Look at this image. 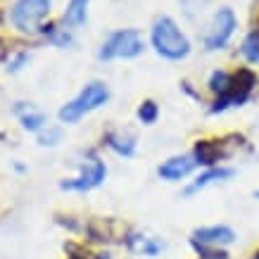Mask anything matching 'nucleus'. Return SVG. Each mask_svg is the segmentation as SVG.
Listing matches in <instances>:
<instances>
[{
	"instance_id": "1",
	"label": "nucleus",
	"mask_w": 259,
	"mask_h": 259,
	"mask_svg": "<svg viewBox=\"0 0 259 259\" xmlns=\"http://www.w3.org/2000/svg\"><path fill=\"white\" fill-rule=\"evenodd\" d=\"M150 40H152V48L157 50V55H162L164 60L179 62V60L190 55V40L186 38V33L181 31L179 24L174 22L171 17L155 19L152 31H150Z\"/></svg>"
},
{
	"instance_id": "2",
	"label": "nucleus",
	"mask_w": 259,
	"mask_h": 259,
	"mask_svg": "<svg viewBox=\"0 0 259 259\" xmlns=\"http://www.w3.org/2000/svg\"><path fill=\"white\" fill-rule=\"evenodd\" d=\"M107 100H110V88L100 83V81H93L60 110V121L62 124H76L79 119H83L86 114L102 107Z\"/></svg>"
},
{
	"instance_id": "3",
	"label": "nucleus",
	"mask_w": 259,
	"mask_h": 259,
	"mask_svg": "<svg viewBox=\"0 0 259 259\" xmlns=\"http://www.w3.org/2000/svg\"><path fill=\"white\" fill-rule=\"evenodd\" d=\"M254 88H257V74L250 67H240V69L233 71V79H231V86H228L226 93L214 98L209 112L219 114V112H226L228 107H240L252 98Z\"/></svg>"
},
{
	"instance_id": "4",
	"label": "nucleus",
	"mask_w": 259,
	"mask_h": 259,
	"mask_svg": "<svg viewBox=\"0 0 259 259\" xmlns=\"http://www.w3.org/2000/svg\"><path fill=\"white\" fill-rule=\"evenodd\" d=\"M145 50V43H143V36L136 29H121V31H114L110 38L105 40L98 50V57L100 60H134V57L143 55Z\"/></svg>"
},
{
	"instance_id": "5",
	"label": "nucleus",
	"mask_w": 259,
	"mask_h": 259,
	"mask_svg": "<svg viewBox=\"0 0 259 259\" xmlns=\"http://www.w3.org/2000/svg\"><path fill=\"white\" fill-rule=\"evenodd\" d=\"M48 15H50V0H17L12 5V24L24 33L40 31Z\"/></svg>"
},
{
	"instance_id": "6",
	"label": "nucleus",
	"mask_w": 259,
	"mask_h": 259,
	"mask_svg": "<svg viewBox=\"0 0 259 259\" xmlns=\"http://www.w3.org/2000/svg\"><path fill=\"white\" fill-rule=\"evenodd\" d=\"M105 176H107V166H105V162H102L100 157L91 155V157L81 164L79 176H74V179H64L60 186H62V190L86 193V190L98 188L102 181H105Z\"/></svg>"
},
{
	"instance_id": "7",
	"label": "nucleus",
	"mask_w": 259,
	"mask_h": 259,
	"mask_svg": "<svg viewBox=\"0 0 259 259\" xmlns=\"http://www.w3.org/2000/svg\"><path fill=\"white\" fill-rule=\"evenodd\" d=\"M238 29V19L231 8H221L217 15L212 17L209 31L204 36V48L207 50H221L228 46V40L233 38V33Z\"/></svg>"
},
{
	"instance_id": "8",
	"label": "nucleus",
	"mask_w": 259,
	"mask_h": 259,
	"mask_svg": "<svg viewBox=\"0 0 259 259\" xmlns=\"http://www.w3.org/2000/svg\"><path fill=\"white\" fill-rule=\"evenodd\" d=\"M236 240V231L231 226H204L197 228L193 238H190V245L195 247V252L200 250H224L226 245H231Z\"/></svg>"
},
{
	"instance_id": "9",
	"label": "nucleus",
	"mask_w": 259,
	"mask_h": 259,
	"mask_svg": "<svg viewBox=\"0 0 259 259\" xmlns=\"http://www.w3.org/2000/svg\"><path fill=\"white\" fill-rule=\"evenodd\" d=\"M228 155H231V150L226 148V138H202L193 148V157H195L197 166H207V169L224 162Z\"/></svg>"
},
{
	"instance_id": "10",
	"label": "nucleus",
	"mask_w": 259,
	"mask_h": 259,
	"mask_svg": "<svg viewBox=\"0 0 259 259\" xmlns=\"http://www.w3.org/2000/svg\"><path fill=\"white\" fill-rule=\"evenodd\" d=\"M195 166H197V162L193 155H176V157L166 159L164 164H159L157 174H159V179H164V181H181V179H186L188 174H193Z\"/></svg>"
},
{
	"instance_id": "11",
	"label": "nucleus",
	"mask_w": 259,
	"mask_h": 259,
	"mask_svg": "<svg viewBox=\"0 0 259 259\" xmlns=\"http://www.w3.org/2000/svg\"><path fill=\"white\" fill-rule=\"evenodd\" d=\"M233 169H228V166H212V169H207L204 174H200L193 183H190L188 188L183 190L186 195H193V193H197V190H202L207 188V186H212V183H217V181H226L233 176Z\"/></svg>"
},
{
	"instance_id": "12",
	"label": "nucleus",
	"mask_w": 259,
	"mask_h": 259,
	"mask_svg": "<svg viewBox=\"0 0 259 259\" xmlns=\"http://www.w3.org/2000/svg\"><path fill=\"white\" fill-rule=\"evenodd\" d=\"M88 3L91 0H69V5L62 15L64 29H79L88 19Z\"/></svg>"
},
{
	"instance_id": "13",
	"label": "nucleus",
	"mask_w": 259,
	"mask_h": 259,
	"mask_svg": "<svg viewBox=\"0 0 259 259\" xmlns=\"http://www.w3.org/2000/svg\"><path fill=\"white\" fill-rule=\"evenodd\" d=\"M105 141V145L110 150H114L117 155H121V157H131L136 152V138L131 134H119V131H110V134L102 138Z\"/></svg>"
},
{
	"instance_id": "14",
	"label": "nucleus",
	"mask_w": 259,
	"mask_h": 259,
	"mask_svg": "<svg viewBox=\"0 0 259 259\" xmlns=\"http://www.w3.org/2000/svg\"><path fill=\"white\" fill-rule=\"evenodd\" d=\"M17 112H19V121H22V126L26 128V131H43L48 124V119L43 112L33 110V107H29L26 102H24V107H17Z\"/></svg>"
},
{
	"instance_id": "15",
	"label": "nucleus",
	"mask_w": 259,
	"mask_h": 259,
	"mask_svg": "<svg viewBox=\"0 0 259 259\" xmlns=\"http://www.w3.org/2000/svg\"><path fill=\"white\" fill-rule=\"evenodd\" d=\"M128 245L134 250L148 254V257H155V254H159V252L164 250V243H159L155 238H145V236H131L128 238Z\"/></svg>"
},
{
	"instance_id": "16",
	"label": "nucleus",
	"mask_w": 259,
	"mask_h": 259,
	"mask_svg": "<svg viewBox=\"0 0 259 259\" xmlns=\"http://www.w3.org/2000/svg\"><path fill=\"white\" fill-rule=\"evenodd\" d=\"M231 79H233V71L217 69L212 76H209V81H207V88H209L214 95H224L228 91V86H231Z\"/></svg>"
},
{
	"instance_id": "17",
	"label": "nucleus",
	"mask_w": 259,
	"mask_h": 259,
	"mask_svg": "<svg viewBox=\"0 0 259 259\" xmlns=\"http://www.w3.org/2000/svg\"><path fill=\"white\" fill-rule=\"evenodd\" d=\"M240 53H243V57L247 60V62L259 64V31H257V29H254V31H252L250 36L243 40Z\"/></svg>"
},
{
	"instance_id": "18",
	"label": "nucleus",
	"mask_w": 259,
	"mask_h": 259,
	"mask_svg": "<svg viewBox=\"0 0 259 259\" xmlns=\"http://www.w3.org/2000/svg\"><path fill=\"white\" fill-rule=\"evenodd\" d=\"M157 117H159V107L155 100H143L141 105H138V119H141L145 126L155 124Z\"/></svg>"
},
{
	"instance_id": "19",
	"label": "nucleus",
	"mask_w": 259,
	"mask_h": 259,
	"mask_svg": "<svg viewBox=\"0 0 259 259\" xmlns=\"http://www.w3.org/2000/svg\"><path fill=\"white\" fill-rule=\"evenodd\" d=\"M62 141V128H48V131H43L38 138V143L43 145V148H53V145H57V143Z\"/></svg>"
},
{
	"instance_id": "20",
	"label": "nucleus",
	"mask_w": 259,
	"mask_h": 259,
	"mask_svg": "<svg viewBox=\"0 0 259 259\" xmlns=\"http://www.w3.org/2000/svg\"><path fill=\"white\" fill-rule=\"evenodd\" d=\"M69 259H86V257H83V254H71Z\"/></svg>"
},
{
	"instance_id": "21",
	"label": "nucleus",
	"mask_w": 259,
	"mask_h": 259,
	"mask_svg": "<svg viewBox=\"0 0 259 259\" xmlns=\"http://www.w3.org/2000/svg\"><path fill=\"white\" fill-rule=\"evenodd\" d=\"M98 259H112L110 254H98Z\"/></svg>"
},
{
	"instance_id": "22",
	"label": "nucleus",
	"mask_w": 259,
	"mask_h": 259,
	"mask_svg": "<svg viewBox=\"0 0 259 259\" xmlns=\"http://www.w3.org/2000/svg\"><path fill=\"white\" fill-rule=\"evenodd\" d=\"M252 259H259V252H254V254H252Z\"/></svg>"
},
{
	"instance_id": "23",
	"label": "nucleus",
	"mask_w": 259,
	"mask_h": 259,
	"mask_svg": "<svg viewBox=\"0 0 259 259\" xmlns=\"http://www.w3.org/2000/svg\"><path fill=\"white\" fill-rule=\"evenodd\" d=\"M257 197H259V193H257Z\"/></svg>"
}]
</instances>
